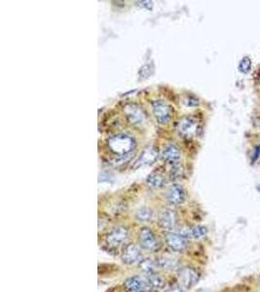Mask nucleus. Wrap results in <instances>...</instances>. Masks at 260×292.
Instances as JSON below:
<instances>
[{
  "label": "nucleus",
  "instance_id": "24",
  "mask_svg": "<svg viewBox=\"0 0 260 292\" xmlns=\"http://www.w3.org/2000/svg\"><path fill=\"white\" fill-rule=\"evenodd\" d=\"M258 126H259V131H260V121L258 122Z\"/></svg>",
  "mask_w": 260,
  "mask_h": 292
},
{
  "label": "nucleus",
  "instance_id": "12",
  "mask_svg": "<svg viewBox=\"0 0 260 292\" xmlns=\"http://www.w3.org/2000/svg\"><path fill=\"white\" fill-rule=\"evenodd\" d=\"M158 156L157 149L153 146H148L146 147L143 153L140 155L139 159L135 164V168H141L143 166H147L153 164Z\"/></svg>",
  "mask_w": 260,
  "mask_h": 292
},
{
  "label": "nucleus",
  "instance_id": "22",
  "mask_svg": "<svg viewBox=\"0 0 260 292\" xmlns=\"http://www.w3.org/2000/svg\"><path fill=\"white\" fill-rule=\"evenodd\" d=\"M181 175H182L181 168L173 167V169L171 170V172H170V178H171L173 181H175V180H177V179L181 176Z\"/></svg>",
  "mask_w": 260,
  "mask_h": 292
},
{
  "label": "nucleus",
  "instance_id": "8",
  "mask_svg": "<svg viewBox=\"0 0 260 292\" xmlns=\"http://www.w3.org/2000/svg\"><path fill=\"white\" fill-rule=\"evenodd\" d=\"M122 262L127 265H133L136 263H140L143 260V254L140 248L135 244L126 245L121 253Z\"/></svg>",
  "mask_w": 260,
  "mask_h": 292
},
{
  "label": "nucleus",
  "instance_id": "13",
  "mask_svg": "<svg viewBox=\"0 0 260 292\" xmlns=\"http://www.w3.org/2000/svg\"><path fill=\"white\" fill-rule=\"evenodd\" d=\"M158 224L160 227L164 230L170 231L173 229V227L176 224L175 212L172 209H165L162 212H160Z\"/></svg>",
  "mask_w": 260,
  "mask_h": 292
},
{
  "label": "nucleus",
  "instance_id": "7",
  "mask_svg": "<svg viewBox=\"0 0 260 292\" xmlns=\"http://www.w3.org/2000/svg\"><path fill=\"white\" fill-rule=\"evenodd\" d=\"M152 110L154 116L156 117L158 123L166 124L170 121L173 115L172 107L163 101H154L152 102Z\"/></svg>",
  "mask_w": 260,
  "mask_h": 292
},
{
  "label": "nucleus",
  "instance_id": "23",
  "mask_svg": "<svg viewBox=\"0 0 260 292\" xmlns=\"http://www.w3.org/2000/svg\"><path fill=\"white\" fill-rule=\"evenodd\" d=\"M166 292H185V290L183 288H181V287H173V288H171V289H169Z\"/></svg>",
  "mask_w": 260,
  "mask_h": 292
},
{
  "label": "nucleus",
  "instance_id": "10",
  "mask_svg": "<svg viewBox=\"0 0 260 292\" xmlns=\"http://www.w3.org/2000/svg\"><path fill=\"white\" fill-rule=\"evenodd\" d=\"M124 114L133 125H139L145 121V113L143 109L135 103H128L124 106Z\"/></svg>",
  "mask_w": 260,
  "mask_h": 292
},
{
  "label": "nucleus",
  "instance_id": "20",
  "mask_svg": "<svg viewBox=\"0 0 260 292\" xmlns=\"http://www.w3.org/2000/svg\"><path fill=\"white\" fill-rule=\"evenodd\" d=\"M152 216H153V212H152L151 208H149L147 206H143L136 211V218L141 222L150 221Z\"/></svg>",
  "mask_w": 260,
  "mask_h": 292
},
{
  "label": "nucleus",
  "instance_id": "5",
  "mask_svg": "<svg viewBox=\"0 0 260 292\" xmlns=\"http://www.w3.org/2000/svg\"><path fill=\"white\" fill-rule=\"evenodd\" d=\"M126 292H150L151 288L147 279L140 276H132L125 279L123 283Z\"/></svg>",
  "mask_w": 260,
  "mask_h": 292
},
{
  "label": "nucleus",
  "instance_id": "3",
  "mask_svg": "<svg viewBox=\"0 0 260 292\" xmlns=\"http://www.w3.org/2000/svg\"><path fill=\"white\" fill-rule=\"evenodd\" d=\"M166 244L174 252H182L188 246V239L179 232H168L165 236Z\"/></svg>",
  "mask_w": 260,
  "mask_h": 292
},
{
  "label": "nucleus",
  "instance_id": "6",
  "mask_svg": "<svg viewBox=\"0 0 260 292\" xmlns=\"http://www.w3.org/2000/svg\"><path fill=\"white\" fill-rule=\"evenodd\" d=\"M139 242L141 247L146 250L154 251L159 248V243L155 234L147 227H144L141 229L139 233Z\"/></svg>",
  "mask_w": 260,
  "mask_h": 292
},
{
  "label": "nucleus",
  "instance_id": "17",
  "mask_svg": "<svg viewBox=\"0 0 260 292\" xmlns=\"http://www.w3.org/2000/svg\"><path fill=\"white\" fill-rule=\"evenodd\" d=\"M156 264L163 270H173L177 266V260L171 255H162L157 258Z\"/></svg>",
  "mask_w": 260,
  "mask_h": 292
},
{
  "label": "nucleus",
  "instance_id": "19",
  "mask_svg": "<svg viewBox=\"0 0 260 292\" xmlns=\"http://www.w3.org/2000/svg\"><path fill=\"white\" fill-rule=\"evenodd\" d=\"M147 281L149 283L151 290H159L161 288H163L165 285V280L163 279V277H161L158 273L147 276Z\"/></svg>",
  "mask_w": 260,
  "mask_h": 292
},
{
  "label": "nucleus",
  "instance_id": "21",
  "mask_svg": "<svg viewBox=\"0 0 260 292\" xmlns=\"http://www.w3.org/2000/svg\"><path fill=\"white\" fill-rule=\"evenodd\" d=\"M250 68H251V59L248 57H245V58H242V60L239 63L240 72L246 74V73L249 72Z\"/></svg>",
  "mask_w": 260,
  "mask_h": 292
},
{
  "label": "nucleus",
  "instance_id": "11",
  "mask_svg": "<svg viewBox=\"0 0 260 292\" xmlns=\"http://www.w3.org/2000/svg\"><path fill=\"white\" fill-rule=\"evenodd\" d=\"M167 201L172 204H181L184 203L186 198V193L184 188L179 184L172 185L166 194Z\"/></svg>",
  "mask_w": 260,
  "mask_h": 292
},
{
  "label": "nucleus",
  "instance_id": "1",
  "mask_svg": "<svg viewBox=\"0 0 260 292\" xmlns=\"http://www.w3.org/2000/svg\"><path fill=\"white\" fill-rule=\"evenodd\" d=\"M107 145L109 150L117 156H125L134 149L135 141L130 135L119 133L108 138Z\"/></svg>",
  "mask_w": 260,
  "mask_h": 292
},
{
  "label": "nucleus",
  "instance_id": "15",
  "mask_svg": "<svg viewBox=\"0 0 260 292\" xmlns=\"http://www.w3.org/2000/svg\"><path fill=\"white\" fill-rule=\"evenodd\" d=\"M179 233L182 234L187 239L199 240V239H202L207 235L208 229L205 226L196 225V226H191V227H186L184 229H181L179 231Z\"/></svg>",
  "mask_w": 260,
  "mask_h": 292
},
{
  "label": "nucleus",
  "instance_id": "25",
  "mask_svg": "<svg viewBox=\"0 0 260 292\" xmlns=\"http://www.w3.org/2000/svg\"><path fill=\"white\" fill-rule=\"evenodd\" d=\"M198 292H206V291H204V290H199V291Z\"/></svg>",
  "mask_w": 260,
  "mask_h": 292
},
{
  "label": "nucleus",
  "instance_id": "9",
  "mask_svg": "<svg viewBox=\"0 0 260 292\" xmlns=\"http://www.w3.org/2000/svg\"><path fill=\"white\" fill-rule=\"evenodd\" d=\"M198 121L194 117H183L177 124V131L183 136L191 137L195 135L198 131Z\"/></svg>",
  "mask_w": 260,
  "mask_h": 292
},
{
  "label": "nucleus",
  "instance_id": "4",
  "mask_svg": "<svg viewBox=\"0 0 260 292\" xmlns=\"http://www.w3.org/2000/svg\"><path fill=\"white\" fill-rule=\"evenodd\" d=\"M178 280L185 288H191L197 284L200 279V274L191 267H184L178 270Z\"/></svg>",
  "mask_w": 260,
  "mask_h": 292
},
{
  "label": "nucleus",
  "instance_id": "16",
  "mask_svg": "<svg viewBox=\"0 0 260 292\" xmlns=\"http://www.w3.org/2000/svg\"><path fill=\"white\" fill-rule=\"evenodd\" d=\"M166 182L165 179V175L163 173H160L159 171H155L152 174L147 176L146 178V183L148 186L152 187V188H160L162 186H164Z\"/></svg>",
  "mask_w": 260,
  "mask_h": 292
},
{
  "label": "nucleus",
  "instance_id": "2",
  "mask_svg": "<svg viewBox=\"0 0 260 292\" xmlns=\"http://www.w3.org/2000/svg\"><path fill=\"white\" fill-rule=\"evenodd\" d=\"M129 237V231L126 227L118 226L105 235L104 242L109 249H117L121 247Z\"/></svg>",
  "mask_w": 260,
  "mask_h": 292
},
{
  "label": "nucleus",
  "instance_id": "14",
  "mask_svg": "<svg viewBox=\"0 0 260 292\" xmlns=\"http://www.w3.org/2000/svg\"><path fill=\"white\" fill-rule=\"evenodd\" d=\"M162 157L166 163L170 165H175L180 159V150L174 144H168L163 149Z\"/></svg>",
  "mask_w": 260,
  "mask_h": 292
},
{
  "label": "nucleus",
  "instance_id": "18",
  "mask_svg": "<svg viewBox=\"0 0 260 292\" xmlns=\"http://www.w3.org/2000/svg\"><path fill=\"white\" fill-rule=\"evenodd\" d=\"M157 267L158 266L156 264V261H153L151 259H144L140 262V268L146 277L157 273V269H156Z\"/></svg>",
  "mask_w": 260,
  "mask_h": 292
}]
</instances>
